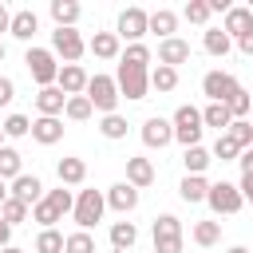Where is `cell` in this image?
<instances>
[{
    "instance_id": "ee69618b",
    "label": "cell",
    "mask_w": 253,
    "mask_h": 253,
    "mask_svg": "<svg viewBox=\"0 0 253 253\" xmlns=\"http://www.w3.org/2000/svg\"><path fill=\"white\" fill-rule=\"evenodd\" d=\"M182 16H186L190 24H206L213 12H210V0H190V4L182 8Z\"/></svg>"
},
{
    "instance_id": "277c9868",
    "label": "cell",
    "mask_w": 253,
    "mask_h": 253,
    "mask_svg": "<svg viewBox=\"0 0 253 253\" xmlns=\"http://www.w3.org/2000/svg\"><path fill=\"white\" fill-rule=\"evenodd\" d=\"M115 87H119V99H146L150 91V67H134V63H119L115 71Z\"/></svg>"
},
{
    "instance_id": "f1b7e54d",
    "label": "cell",
    "mask_w": 253,
    "mask_h": 253,
    "mask_svg": "<svg viewBox=\"0 0 253 253\" xmlns=\"http://www.w3.org/2000/svg\"><path fill=\"white\" fill-rule=\"evenodd\" d=\"M229 123H233V115H229L225 103H206L202 107V126H217V134H225Z\"/></svg>"
},
{
    "instance_id": "e0dca14e",
    "label": "cell",
    "mask_w": 253,
    "mask_h": 253,
    "mask_svg": "<svg viewBox=\"0 0 253 253\" xmlns=\"http://www.w3.org/2000/svg\"><path fill=\"white\" fill-rule=\"evenodd\" d=\"M221 32H225L229 40H237V36L253 32V8H245V4H233V8L225 12V20H221Z\"/></svg>"
},
{
    "instance_id": "7bdbcfd3",
    "label": "cell",
    "mask_w": 253,
    "mask_h": 253,
    "mask_svg": "<svg viewBox=\"0 0 253 253\" xmlns=\"http://www.w3.org/2000/svg\"><path fill=\"white\" fill-rule=\"evenodd\" d=\"M225 107H229V115H233V119H249V111H253V95L241 87V91H237V95H233Z\"/></svg>"
},
{
    "instance_id": "816d5d0a",
    "label": "cell",
    "mask_w": 253,
    "mask_h": 253,
    "mask_svg": "<svg viewBox=\"0 0 253 253\" xmlns=\"http://www.w3.org/2000/svg\"><path fill=\"white\" fill-rule=\"evenodd\" d=\"M8 202V182H0V206Z\"/></svg>"
},
{
    "instance_id": "f907efd6",
    "label": "cell",
    "mask_w": 253,
    "mask_h": 253,
    "mask_svg": "<svg viewBox=\"0 0 253 253\" xmlns=\"http://www.w3.org/2000/svg\"><path fill=\"white\" fill-rule=\"evenodd\" d=\"M8 24H12V12L0 4V32H8Z\"/></svg>"
},
{
    "instance_id": "7c38bea8",
    "label": "cell",
    "mask_w": 253,
    "mask_h": 253,
    "mask_svg": "<svg viewBox=\"0 0 253 253\" xmlns=\"http://www.w3.org/2000/svg\"><path fill=\"white\" fill-rule=\"evenodd\" d=\"M142 142H146L150 150H162V146H170V142H174V126H170V119H162V115H150V119L142 123Z\"/></svg>"
},
{
    "instance_id": "9c48e42d",
    "label": "cell",
    "mask_w": 253,
    "mask_h": 253,
    "mask_svg": "<svg viewBox=\"0 0 253 253\" xmlns=\"http://www.w3.org/2000/svg\"><path fill=\"white\" fill-rule=\"evenodd\" d=\"M206 206L221 217V213H237L245 202H241V190H237V182H210V194H206Z\"/></svg>"
},
{
    "instance_id": "f546056e",
    "label": "cell",
    "mask_w": 253,
    "mask_h": 253,
    "mask_svg": "<svg viewBox=\"0 0 253 253\" xmlns=\"http://www.w3.org/2000/svg\"><path fill=\"white\" fill-rule=\"evenodd\" d=\"M24 174V158L16 146H0V182H12Z\"/></svg>"
},
{
    "instance_id": "db71d44e",
    "label": "cell",
    "mask_w": 253,
    "mask_h": 253,
    "mask_svg": "<svg viewBox=\"0 0 253 253\" xmlns=\"http://www.w3.org/2000/svg\"><path fill=\"white\" fill-rule=\"evenodd\" d=\"M0 253H24V249H16V245H4V249H0Z\"/></svg>"
},
{
    "instance_id": "681fc988",
    "label": "cell",
    "mask_w": 253,
    "mask_h": 253,
    "mask_svg": "<svg viewBox=\"0 0 253 253\" xmlns=\"http://www.w3.org/2000/svg\"><path fill=\"white\" fill-rule=\"evenodd\" d=\"M4 245H12V225H8V221H0V249H4Z\"/></svg>"
},
{
    "instance_id": "d6986e66",
    "label": "cell",
    "mask_w": 253,
    "mask_h": 253,
    "mask_svg": "<svg viewBox=\"0 0 253 253\" xmlns=\"http://www.w3.org/2000/svg\"><path fill=\"white\" fill-rule=\"evenodd\" d=\"M63 107H67V95H63L59 87H40V91H36V111H40L43 119H59Z\"/></svg>"
},
{
    "instance_id": "d6a6232c",
    "label": "cell",
    "mask_w": 253,
    "mask_h": 253,
    "mask_svg": "<svg viewBox=\"0 0 253 253\" xmlns=\"http://www.w3.org/2000/svg\"><path fill=\"white\" fill-rule=\"evenodd\" d=\"M99 134L103 138H111V142H119V138H126V119L115 111V115H103L99 119Z\"/></svg>"
},
{
    "instance_id": "8992f818",
    "label": "cell",
    "mask_w": 253,
    "mask_h": 253,
    "mask_svg": "<svg viewBox=\"0 0 253 253\" xmlns=\"http://www.w3.org/2000/svg\"><path fill=\"white\" fill-rule=\"evenodd\" d=\"M24 63H28V71H32V79H36L40 87H55V75H59V63H55V55H51V47H28V51H24Z\"/></svg>"
},
{
    "instance_id": "c3c4849f",
    "label": "cell",
    "mask_w": 253,
    "mask_h": 253,
    "mask_svg": "<svg viewBox=\"0 0 253 253\" xmlns=\"http://www.w3.org/2000/svg\"><path fill=\"white\" fill-rule=\"evenodd\" d=\"M233 43H237V47H241L245 55H253V32H245V36H237Z\"/></svg>"
},
{
    "instance_id": "6da1fadb",
    "label": "cell",
    "mask_w": 253,
    "mask_h": 253,
    "mask_svg": "<svg viewBox=\"0 0 253 253\" xmlns=\"http://www.w3.org/2000/svg\"><path fill=\"white\" fill-rule=\"evenodd\" d=\"M75 210V194L67 186L59 190H43V198L32 206V221H40L43 229H55V221H63V213Z\"/></svg>"
},
{
    "instance_id": "52a82bcc",
    "label": "cell",
    "mask_w": 253,
    "mask_h": 253,
    "mask_svg": "<svg viewBox=\"0 0 253 253\" xmlns=\"http://www.w3.org/2000/svg\"><path fill=\"white\" fill-rule=\"evenodd\" d=\"M150 233H154V253H182V221L174 213H158Z\"/></svg>"
},
{
    "instance_id": "7dc6e473",
    "label": "cell",
    "mask_w": 253,
    "mask_h": 253,
    "mask_svg": "<svg viewBox=\"0 0 253 253\" xmlns=\"http://www.w3.org/2000/svg\"><path fill=\"white\" fill-rule=\"evenodd\" d=\"M237 162H241V174H253V146H249V150H241V154H237Z\"/></svg>"
},
{
    "instance_id": "5b68a950",
    "label": "cell",
    "mask_w": 253,
    "mask_h": 253,
    "mask_svg": "<svg viewBox=\"0 0 253 253\" xmlns=\"http://www.w3.org/2000/svg\"><path fill=\"white\" fill-rule=\"evenodd\" d=\"M83 95H87V103H91L95 111H103V115H115V107H119V87H115V75H91Z\"/></svg>"
},
{
    "instance_id": "bcb514c9",
    "label": "cell",
    "mask_w": 253,
    "mask_h": 253,
    "mask_svg": "<svg viewBox=\"0 0 253 253\" xmlns=\"http://www.w3.org/2000/svg\"><path fill=\"white\" fill-rule=\"evenodd\" d=\"M237 190H241V202H249V206H253V174H241Z\"/></svg>"
},
{
    "instance_id": "484cf974",
    "label": "cell",
    "mask_w": 253,
    "mask_h": 253,
    "mask_svg": "<svg viewBox=\"0 0 253 253\" xmlns=\"http://www.w3.org/2000/svg\"><path fill=\"white\" fill-rule=\"evenodd\" d=\"M202 47H206L213 59H225V55L233 51V40H229L221 28H206V32H202Z\"/></svg>"
},
{
    "instance_id": "cb8c5ba5",
    "label": "cell",
    "mask_w": 253,
    "mask_h": 253,
    "mask_svg": "<svg viewBox=\"0 0 253 253\" xmlns=\"http://www.w3.org/2000/svg\"><path fill=\"white\" fill-rule=\"evenodd\" d=\"M126 182L134 186V190H146L150 182H154V162L150 158H126Z\"/></svg>"
},
{
    "instance_id": "4fadbf2b",
    "label": "cell",
    "mask_w": 253,
    "mask_h": 253,
    "mask_svg": "<svg viewBox=\"0 0 253 253\" xmlns=\"http://www.w3.org/2000/svg\"><path fill=\"white\" fill-rule=\"evenodd\" d=\"M8 198H16V202H24L28 210L43 198V182L36 178V174H20V178H12L8 182Z\"/></svg>"
},
{
    "instance_id": "30bf717a",
    "label": "cell",
    "mask_w": 253,
    "mask_h": 253,
    "mask_svg": "<svg viewBox=\"0 0 253 253\" xmlns=\"http://www.w3.org/2000/svg\"><path fill=\"white\" fill-rule=\"evenodd\" d=\"M83 51H87V40L75 28H55L51 32V55H59L63 63H79Z\"/></svg>"
},
{
    "instance_id": "1f68e13d",
    "label": "cell",
    "mask_w": 253,
    "mask_h": 253,
    "mask_svg": "<svg viewBox=\"0 0 253 253\" xmlns=\"http://www.w3.org/2000/svg\"><path fill=\"white\" fill-rule=\"evenodd\" d=\"M150 87H154L158 95L174 91V87H178V71H174V67H162V63H158V67H150Z\"/></svg>"
},
{
    "instance_id": "836d02e7",
    "label": "cell",
    "mask_w": 253,
    "mask_h": 253,
    "mask_svg": "<svg viewBox=\"0 0 253 253\" xmlns=\"http://www.w3.org/2000/svg\"><path fill=\"white\" fill-rule=\"evenodd\" d=\"M182 162H186V174H206V166H210L213 158H210V150H206V146H186Z\"/></svg>"
},
{
    "instance_id": "d590c367",
    "label": "cell",
    "mask_w": 253,
    "mask_h": 253,
    "mask_svg": "<svg viewBox=\"0 0 253 253\" xmlns=\"http://www.w3.org/2000/svg\"><path fill=\"white\" fill-rule=\"evenodd\" d=\"M63 115H67L71 123H83V119H91V115H95V107L87 103V95H71V99H67V107H63Z\"/></svg>"
},
{
    "instance_id": "8fae6325",
    "label": "cell",
    "mask_w": 253,
    "mask_h": 253,
    "mask_svg": "<svg viewBox=\"0 0 253 253\" xmlns=\"http://www.w3.org/2000/svg\"><path fill=\"white\" fill-rule=\"evenodd\" d=\"M146 8H138V4H130V8H123L119 12V40H126V43H142V36H146Z\"/></svg>"
},
{
    "instance_id": "603a6c76",
    "label": "cell",
    "mask_w": 253,
    "mask_h": 253,
    "mask_svg": "<svg viewBox=\"0 0 253 253\" xmlns=\"http://www.w3.org/2000/svg\"><path fill=\"white\" fill-rule=\"evenodd\" d=\"M55 174H59V186H83L87 182V162L83 158H59Z\"/></svg>"
},
{
    "instance_id": "e575fe53",
    "label": "cell",
    "mask_w": 253,
    "mask_h": 253,
    "mask_svg": "<svg viewBox=\"0 0 253 253\" xmlns=\"http://www.w3.org/2000/svg\"><path fill=\"white\" fill-rule=\"evenodd\" d=\"M225 134H229L241 150H249V146H253V123H249V119H233V123L225 126Z\"/></svg>"
},
{
    "instance_id": "83f0119b",
    "label": "cell",
    "mask_w": 253,
    "mask_h": 253,
    "mask_svg": "<svg viewBox=\"0 0 253 253\" xmlns=\"http://www.w3.org/2000/svg\"><path fill=\"white\" fill-rule=\"evenodd\" d=\"M51 20H55V28H75V20L83 16V8L75 4V0H51Z\"/></svg>"
},
{
    "instance_id": "7a4b0ae2",
    "label": "cell",
    "mask_w": 253,
    "mask_h": 253,
    "mask_svg": "<svg viewBox=\"0 0 253 253\" xmlns=\"http://www.w3.org/2000/svg\"><path fill=\"white\" fill-rule=\"evenodd\" d=\"M170 126H174V142H182V146H202V111L198 107H190V103H182L178 111H174V119H170Z\"/></svg>"
},
{
    "instance_id": "4316f807",
    "label": "cell",
    "mask_w": 253,
    "mask_h": 253,
    "mask_svg": "<svg viewBox=\"0 0 253 253\" xmlns=\"http://www.w3.org/2000/svg\"><path fill=\"white\" fill-rule=\"evenodd\" d=\"M134 241H138V225H134V221H115V225H111V249H115V253L134 249Z\"/></svg>"
},
{
    "instance_id": "f6af8a7d",
    "label": "cell",
    "mask_w": 253,
    "mask_h": 253,
    "mask_svg": "<svg viewBox=\"0 0 253 253\" xmlns=\"http://www.w3.org/2000/svg\"><path fill=\"white\" fill-rule=\"evenodd\" d=\"M12 95H16V83H12L8 75H0V107H8V103H12Z\"/></svg>"
},
{
    "instance_id": "8d00e7d4",
    "label": "cell",
    "mask_w": 253,
    "mask_h": 253,
    "mask_svg": "<svg viewBox=\"0 0 253 253\" xmlns=\"http://www.w3.org/2000/svg\"><path fill=\"white\" fill-rule=\"evenodd\" d=\"M0 130H4V138H24V134H32V119L28 115H8L0 123Z\"/></svg>"
},
{
    "instance_id": "ba28073f",
    "label": "cell",
    "mask_w": 253,
    "mask_h": 253,
    "mask_svg": "<svg viewBox=\"0 0 253 253\" xmlns=\"http://www.w3.org/2000/svg\"><path fill=\"white\" fill-rule=\"evenodd\" d=\"M241 91V83H237V75H229V71H206L202 75V95L210 99V103H229L233 95Z\"/></svg>"
},
{
    "instance_id": "ffe728a7",
    "label": "cell",
    "mask_w": 253,
    "mask_h": 253,
    "mask_svg": "<svg viewBox=\"0 0 253 253\" xmlns=\"http://www.w3.org/2000/svg\"><path fill=\"white\" fill-rule=\"evenodd\" d=\"M8 32H12L16 40L32 43V36L40 32V16H36L32 8H20V12H12V24H8Z\"/></svg>"
},
{
    "instance_id": "d4e9b609",
    "label": "cell",
    "mask_w": 253,
    "mask_h": 253,
    "mask_svg": "<svg viewBox=\"0 0 253 253\" xmlns=\"http://www.w3.org/2000/svg\"><path fill=\"white\" fill-rule=\"evenodd\" d=\"M146 32H158L162 40H170V36L178 32V12H170V8H154V12L146 16Z\"/></svg>"
},
{
    "instance_id": "b9f144b4",
    "label": "cell",
    "mask_w": 253,
    "mask_h": 253,
    "mask_svg": "<svg viewBox=\"0 0 253 253\" xmlns=\"http://www.w3.org/2000/svg\"><path fill=\"white\" fill-rule=\"evenodd\" d=\"M119 63H134V67H146V63H150V47H146V43H126V51L119 55Z\"/></svg>"
},
{
    "instance_id": "f35d334b",
    "label": "cell",
    "mask_w": 253,
    "mask_h": 253,
    "mask_svg": "<svg viewBox=\"0 0 253 253\" xmlns=\"http://www.w3.org/2000/svg\"><path fill=\"white\" fill-rule=\"evenodd\" d=\"M32 217V210L24 206V202H16V198H8L4 206H0V221H8V225H20V221H28Z\"/></svg>"
},
{
    "instance_id": "44dd1931",
    "label": "cell",
    "mask_w": 253,
    "mask_h": 253,
    "mask_svg": "<svg viewBox=\"0 0 253 253\" xmlns=\"http://www.w3.org/2000/svg\"><path fill=\"white\" fill-rule=\"evenodd\" d=\"M32 138L40 142V146H55L59 138H63V119H32Z\"/></svg>"
},
{
    "instance_id": "3957f363",
    "label": "cell",
    "mask_w": 253,
    "mask_h": 253,
    "mask_svg": "<svg viewBox=\"0 0 253 253\" xmlns=\"http://www.w3.org/2000/svg\"><path fill=\"white\" fill-rule=\"evenodd\" d=\"M103 213H107V198H103L99 190H79V194H75L71 217H75V225H79L83 233H91L95 221H103Z\"/></svg>"
},
{
    "instance_id": "60d3db41",
    "label": "cell",
    "mask_w": 253,
    "mask_h": 253,
    "mask_svg": "<svg viewBox=\"0 0 253 253\" xmlns=\"http://www.w3.org/2000/svg\"><path fill=\"white\" fill-rule=\"evenodd\" d=\"M63 253H95V237H91V233H83V229H75V233H67Z\"/></svg>"
},
{
    "instance_id": "ac0fdd59",
    "label": "cell",
    "mask_w": 253,
    "mask_h": 253,
    "mask_svg": "<svg viewBox=\"0 0 253 253\" xmlns=\"http://www.w3.org/2000/svg\"><path fill=\"white\" fill-rule=\"evenodd\" d=\"M87 51H91L95 59H119V55H123V40H119L115 32H95V36L87 40Z\"/></svg>"
},
{
    "instance_id": "f5cc1de1",
    "label": "cell",
    "mask_w": 253,
    "mask_h": 253,
    "mask_svg": "<svg viewBox=\"0 0 253 253\" xmlns=\"http://www.w3.org/2000/svg\"><path fill=\"white\" fill-rule=\"evenodd\" d=\"M225 253H249V249H245V245H229Z\"/></svg>"
},
{
    "instance_id": "9a60e30c",
    "label": "cell",
    "mask_w": 253,
    "mask_h": 253,
    "mask_svg": "<svg viewBox=\"0 0 253 253\" xmlns=\"http://www.w3.org/2000/svg\"><path fill=\"white\" fill-rule=\"evenodd\" d=\"M186 59H190V40L170 36V40L158 43V63H162V67H174V71H178V63H186Z\"/></svg>"
},
{
    "instance_id": "9f6ffc18",
    "label": "cell",
    "mask_w": 253,
    "mask_h": 253,
    "mask_svg": "<svg viewBox=\"0 0 253 253\" xmlns=\"http://www.w3.org/2000/svg\"><path fill=\"white\" fill-rule=\"evenodd\" d=\"M0 146H4V130H0Z\"/></svg>"
},
{
    "instance_id": "7402d4cb",
    "label": "cell",
    "mask_w": 253,
    "mask_h": 253,
    "mask_svg": "<svg viewBox=\"0 0 253 253\" xmlns=\"http://www.w3.org/2000/svg\"><path fill=\"white\" fill-rule=\"evenodd\" d=\"M206 194H210V182H206V174H186V178L178 182V198H182L186 206H198V202H206Z\"/></svg>"
},
{
    "instance_id": "4dcf8cb0",
    "label": "cell",
    "mask_w": 253,
    "mask_h": 253,
    "mask_svg": "<svg viewBox=\"0 0 253 253\" xmlns=\"http://www.w3.org/2000/svg\"><path fill=\"white\" fill-rule=\"evenodd\" d=\"M190 237H194L202 249H210V245L221 241V221H198V225L190 229Z\"/></svg>"
},
{
    "instance_id": "2e32d148",
    "label": "cell",
    "mask_w": 253,
    "mask_h": 253,
    "mask_svg": "<svg viewBox=\"0 0 253 253\" xmlns=\"http://www.w3.org/2000/svg\"><path fill=\"white\" fill-rule=\"evenodd\" d=\"M103 198H107V206H111L115 213H130V210H138V190H134L130 182H115Z\"/></svg>"
},
{
    "instance_id": "74e56055",
    "label": "cell",
    "mask_w": 253,
    "mask_h": 253,
    "mask_svg": "<svg viewBox=\"0 0 253 253\" xmlns=\"http://www.w3.org/2000/svg\"><path fill=\"white\" fill-rule=\"evenodd\" d=\"M237 154H241V146H237L229 134H217V142H213L210 158H217V162H237Z\"/></svg>"
},
{
    "instance_id": "11a10c76",
    "label": "cell",
    "mask_w": 253,
    "mask_h": 253,
    "mask_svg": "<svg viewBox=\"0 0 253 253\" xmlns=\"http://www.w3.org/2000/svg\"><path fill=\"white\" fill-rule=\"evenodd\" d=\"M4 55H8V51H4V43H0V63H4Z\"/></svg>"
},
{
    "instance_id": "5bb4252c",
    "label": "cell",
    "mask_w": 253,
    "mask_h": 253,
    "mask_svg": "<svg viewBox=\"0 0 253 253\" xmlns=\"http://www.w3.org/2000/svg\"><path fill=\"white\" fill-rule=\"evenodd\" d=\"M87 79H91V75H87V71H83L79 63H59L55 87H59V91H63V95L71 99V95H83V91H87Z\"/></svg>"
},
{
    "instance_id": "ab89813d",
    "label": "cell",
    "mask_w": 253,
    "mask_h": 253,
    "mask_svg": "<svg viewBox=\"0 0 253 253\" xmlns=\"http://www.w3.org/2000/svg\"><path fill=\"white\" fill-rule=\"evenodd\" d=\"M63 233L59 229H40V237H36V253H63Z\"/></svg>"
}]
</instances>
